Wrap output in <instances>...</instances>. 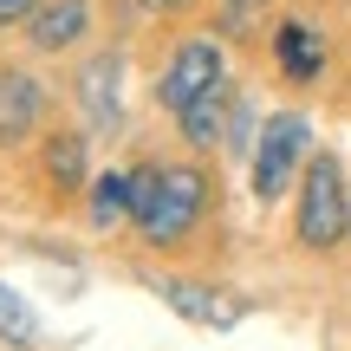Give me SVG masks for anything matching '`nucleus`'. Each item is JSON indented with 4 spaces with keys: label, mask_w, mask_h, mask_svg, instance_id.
Listing matches in <instances>:
<instances>
[{
    "label": "nucleus",
    "mask_w": 351,
    "mask_h": 351,
    "mask_svg": "<svg viewBox=\"0 0 351 351\" xmlns=\"http://www.w3.org/2000/svg\"><path fill=\"white\" fill-rule=\"evenodd\" d=\"M208 208V176L195 163H143L130 176V228L150 247H176Z\"/></svg>",
    "instance_id": "nucleus-1"
},
{
    "label": "nucleus",
    "mask_w": 351,
    "mask_h": 351,
    "mask_svg": "<svg viewBox=\"0 0 351 351\" xmlns=\"http://www.w3.org/2000/svg\"><path fill=\"white\" fill-rule=\"evenodd\" d=\"M293 234L306 254H332L351 234V182L339 150H313V163L300 176V208H293Z\"/></svg>",
    "instance_id": "nucleus-2"
},
{
    "label": "nucleus",
    "mask_w": 351,
    "mask_h": 351,
    "mask_svg": "<svg viewBox=\"0 0 351 351\" xmlns=\"http://www.w3.org/2000/svg\"><path fill=\"white\" fill-rule=\"evenodd\" d=\"M313 163V124L300 111H274L261 130H254V156H247V182L261 202H280L293 182Z\"/></svg>",
    "instance_id": "nucleus-3"
},
{
    "label": "nucleus",
    "mask_w": 351,
    "mask_h": 351,
    "mask_svg": "<svg viewBox=\"0 0 351 351\" xmlns=\"http://www.w3.org/2000/svg\"><path fill=\"white\" fill-rule=\"evenodd\" d=\"M221 85H228V59H221V46H215L208 33H195V39H182V46L169 52L163 78H156V104L182 117L195 98H208V91H221Z\"/></svg>",
    "instance_id": "nucleus-4"
},
{
    "label": "nucleus",
    "mask_w": 351,
    "mask_h": 351,
    "mask_svg": "<svg viewBox=\"0 0 351 351\" xmlns=\"http://www.w3.org/2000/svg\"><path fill=\"white\" fill-rule=\"evenodd\" d=\"M72 91H78V111H85L91 130H117V117H124V52L117 46L91 52V59L78 65Z\"/></svg>",
    "instance_id": "nucleus-5"
},
{
    "label": "nucleus",
    "mask_w": 351,
    "mask_h": 351,
    "mask_svg": "<svg viewBox=\"0 0 351 351\" xmlns=\"http://www.w3.org/2000/svg\"><path fill=\"white\" fill-rule=\"evenodd\" d=\"M274 65L293 78V85H313V78L326 72V39H319L306 20H280L274 26Z\"/></svg>",
    "instance_id": "nucleus-6"
},
{
    "label": "nucleus",
    "mask_w": 351,
    "mask_h": 351,
    "mask_svg": "<svg viewBox=\"0 0 351 351\" xmlns=\"http://www.w3.org/2000/svg\"><path fill=\"white\" fill-rule=\"evenodd\" d=\"M234 98L241 91H208V98H195L182 117H176V130H182V143L189 150H221L228 143V124H234Z\"/></svg>",
    "instance_id": "nucleus-7"
},
{
    "label": "nucleus",
    "mask_w": 351,
    "mask_h": 351,
    "mask_svg": "<svg viewBox=\"0 0 351 351\" xmlns=\"http://www.w3.org/2000/svg\"><path fill=\"white\" fill-rule=\"evenodd\" d=\"M46 111V85L33 72H7L0 78V143H20Z\"/></svg>",
    "instance_id": "nucleus-8"
},
{
    "label": "nucleus",
    "mask_w": 351,
    "mask_h": 351,
    "mask_svg": "<svg viewBox=\"0 0 351 351\" xmlns=\"http://www.w3.org/2000/svg\"><path fill=\"white\" fill-rule=\"evenodd\" d=\"M85 26H91V0H46L26 26V39H33V52H59V46H78Z\"/></svg>",
    "instance_id": "nucleus-9"
},
{
    "label": "nucleus",
    "mask_w": 351,
    "mask_h": 351,
    "mask_svg": "<svg viewBox=\"0 0 351 351\" xmlns=\"http://www.w3.org/2000/svg\"><path fill=\"white\" fill-rule=\"evenodd\" d=\"M156 293H163L182 319H195V326H234V313H241V300H228V293L202 287V280H163Z\"/></svg>",
    "instance_id": "nucleus-10"
},
{
    "label": "nucleus",
    "mask_w": 351,
    "mask_h": 351,
    "mask_svg": "<svg viewBox=\"0 0 351 351\" xmlns=\"http://www.w3.org/2000/svg\"><path fill=\"white\" fill-rule=\"evenodd\" d=\"M39 163H46V182L78 189L85 182V137H78V130H52L46 150H39Z\"/></svg>",
    "instance_id": "nucleus-11"
},
{
    "label": "nucleus",
    "mask_w": 351,
    "mask_h": 351,
    "mask_svg": "<svg viewBox=\"0 0 351 351\" xmlns=\"http://www.w3.org/2000/svg\"><path fill=\"white\" fill-rule=\"evenodd\" d=\"M130 221V176H91V228L98 234H111V228Z\"/></svg>",
    "instance_id": "nucleus-12"
},
{
    "label": "nucleus",
    "mask_w": 351,
    "mask_h": 351,
    "mask_svg": "<svg viewBox=\"0 0 351 351\" xmlns=\"http://www.w3.org/2000/svg\"><path fill=\"white\" fill-rule=\"evenodd\" d=\"M0 339H7V345H33V339H39L33 306H26L13 287H0Z\"/></svg>",
    "instance_id": "nucleus-13"
},
{
    "label": "nucleus",
    "mask_w": 351,
    "mask_h": 351,
    "mask_svg": "<svg viewBox=\"0 0 351 351\" xmlns=\"http://www.w3.org/2000/svg\"><path fill=\"white\" fill-rule=\"evenodd\" d=\"M39 7H46V0H0V33H7V26H33Z\"/></svg>",
    "instance_id": "nucleus-14"
},
{
    "label": "nucleus",
    "mask_w": 351,
    "mask_h": 351,
    "mask_svg": "<svg viewBox=\"0 0 351 351\" xmlns=\"http://www.w3.org/2000/svg\"><path fill=\"white\" fill-rule=\"evenodd\" d=\"M261 7H267V0H221V26H228V33H241Z\"/></svg>",
    "instance_id": "nucleus-15"
},
{
    "label": "nucleus",
    "mask_w": 351,
    "mask_h": 351,
    "mask_svg": "<svg viewBox=\"0 0 351 351\" xmlns=\"http://www.w3.org/2000/svg\"><path fill=\"white\" fill-rule=\"evenodd\" d=\"M189 0H143V13H182Z\"/></svg>",
    "instance_id": "nucleus-16"
}]
</instances>
